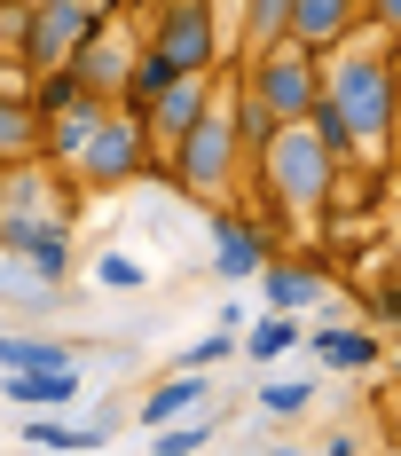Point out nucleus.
Returning <instances> with one entry per match:
<instances>
[{"mask_svg": "<svg viewBox=\"0 0 401 456\" xmlns=\"http://www.w3.org/2000/svg\"><path fill=\"white\" fill-rule=\"evenodd\" d=\"M323 102L355 126V142H386L394 134L401 79H394L386 55H339V71H323Z\"/></svg>", "mask_w": 401, "mask_h": 456, "instance_id": "nucleus-1", "label": "nucleus"}, {"mask_svg": "<svg viewBox=\"0 0 401 456\" xmlns=\"http://www.w3.org/2000/svg\"><path fill=\"white\" fill-rule=\"evenodd\" d=\"M260 182H267L275 205L315 213V205H331V189H339V158L315 142V126H283V134L260 150Z\"/></svg>", "mask_w": 401, "mask_h": 456, "instance_id": "nucleus-2", "label": "nucleus"}, {"mask_svg": "<svg viewBox=\"0 0 401 456\" xmlns=\"http://www.w3.org/2000/svg\"><path fill=\"white\" fill-rule=\"evenodd\" d=\"M110 24V0H32V16H24V40H16V63H32V71H71L79 63V47L94 40Z\"/></svg>", "mask_w": 401, "mask_h": 456, "instance_id": "nucleus-3", "label": "nucleus"}, {"mask_svg": "<svg viewBox=\"0 0 401 456\" xmlns=\"http://www.w3.org/2000/svg\"><path fill=\"white\" fill-rule=\"evenodd\" d=\"M236 166H244V134H236V110H228V87H221V102L174 142V174H181V189H197V197H221V189L236 182Z\"/></svg>", "mask_w": 401, "mask_h": 456, "instance_id": "nucleus-4", "label": "nucleus"}, {"mask_svg": "<svg viewBox=\"0 0 401 456\" xmlns=\"http://www.w3.org/2000/svg\"><path fill=\"white\" fill-rule=\"evenodd\" d=\"M244 87L267 102V118H275V126H307L315 110H323V63H315L307 47L283 40L275 55L252 63V79H244Z\"/></svg>", "mask_w": 401, "mask_h": 456, "instance_id": "nucleus-5", "label": "nucleus"}, {"mask_svg": "<svg viewBox=\"0 0 401 456\" xmlns=\"http://www.w3.org/2000/svg\"><path fill=\"white\" fill-rule=\"evenodd\" d=\"M142 158H150V126L134 118V110H102L94 118V134L79 142V182H94V189H119V182H134L142 174Z\"/></svg>", "mask_w": 401, "mask_h": 456, "instance_id": "nucleus-6", "label": "nucleus"}, {"mask_svg": "<svg viewBox=\"0 0 401 456\" xmlns=\"http://www.w3.org/2000/svg\"><path fill=\"white\" fill-rule=\"evenodd\" d=\"M150 47L189 71V79H205L213 63H221V24H213V0H166L158 8V24H150Z\"/></svg>", "mask_w": 401, "mask_h": 456, "instance_id": "nucleus-7", "label": "nucleus"}, {"mask_svg": "<svg viewBox=\"0 0 401 456\" xmlns=\"http://www.w3.org/2000/svg\"><path fill=\"white\" fill-rule=\"evenodd\" d=\"M142 40H150V32H134V24H119V16H110V24H102L87 47H79V63H71V71L87 79L94 102H102V94H127L134 63H142Z\"/></svg>", "mask_w": 401, "mask_h": 456, "instance_id": "nucleus-8", "label": "nucleus"}, {"mask_svg": "<svg viewBox=\"0 0 401 456\" xmlns=\"http://www.w3.org/2000/svg\"><path fill=\"white\" fill-rule=\"evenodd\" d=\"M0 244H8V252L32 268V283H47V291L71 275V244H63V228L40 221V213H8V221H0Z\"/></svg>", "mask_w": 401, "mask_h": 456, "instance_id": "nucleus-9", "label": "nucleus"}, {"mask_svg": "<svg viewBox=\"0 0 401 456\" xmlns=\"http://www.w3.org/2000/svg\"><path fill=\"white\" fill-rule=\"evenodd\" d=\"M213 102H221V87H213V79H174V87L158 94V110H150L142 126H150V142H166V150H174V142L189 134V126H197Z\"/></svg>", "mask_w": 401, "mask_h": 456, "instance_id": "nucleus-10", "label": "nucleus"}, {"mask_svg": "<svg viewBox=\"0 0 401 456\" xmlns=\"http://www.w3.org/2000/svg\"><path fill=\"white\" fill-rule=\"evenodd\" d=\"M0 402H16L24 417H55L79 402V370H8L0 378Z\"/></svg>", "mask_w": 401, "mask_h": 456, "instance_id": "nucleus-11", "label": "nucleus"}, {"mask_svg": "<svg viewBox=\"0 0 401 456\" xmlns=\"http://www.w3.org/2000/svg\"><path fill=\"white\" fill-rule=\"evenodd\" d=\"M355 16H362V0H299L291 8V47L331 55V47H347V24Z\"/></svg>", "mask_w": 401, "mask_h": 456, "instance_id": "nucleus-12", "label": "nucleus"}, {"mask_svg": "<svg viewBox=\"0 0 401 456\" xmlns=\"http://www.w3.org/2000/svg\"><path fill=\"white\" fill-rule=\"evenodd\" d=\"M205 394H213V386H205V370H174V378H158V394H142V425H150V433H166V425H181V417H197L205 410Z\"/></svg>", "mask_w": 401, "mask_h": 456, "instance_id": "nucleus-13", "label": "nucleus"}, {"mask_svg": "<svg viewBox=\"0 0 401 456\" xmlns=\"http://www.w3.org/2000/svg\"><path fill=\"white\" fill-rule=\"evenodd\" d=\"M213 268L228 275V283H244V275H267V244L252 221H236V213H221L213 221Z\"/></svg>", "mask_w": 401, "mask_h": 456, "instance_id": "nucleus-14", "label": "nucleus"}, {"mask_svg": "<svg viewBox=\"0 0 401 456\" xmlns=\"http://www.w3.org/2000/svg\"><path fill=\"white\" fill-rule=\"evenodd\" d=\"M47 118L24 102V94H0V166H16V158H32V150H47Z\"/></svg>", "mask_w": 401, "mask_h": 456, "instance_id": "nucleus-15", "label": "nucleus"}, {"mask_svg": "<svg viewBox=\"0 0 401 456\" xmlns=\"http://www.w3.org/2000/svg\"><path fill=\"white\" fill-rule=\"evenodd\" d=\"M291 8H299V0H244V55H252V63L291 40Z\"/></svg>", "mask_w": 401, "mask_h": 456, "instance_id": "nucleus-16", "label": "nucleus"}, {"mask_svg": "<svg viewBox=\"0 0 401 456\" xmlns=\"http://www.w3.org/2000/svg\"><path fill=\"white\" fill-rule=\"evenodd\" d=\"M323 291H331V283H323L315 268H267V275H260V299H267V315H299V307H315Z\"/></svg>", "mask_w": 401, "mask_h": 456, "instance_id": "nucleus-17", "label": "nucleus"}, {"mask_svg": "<svg viewBox=\"0 0 401 456\" xmlns=\"http://www.w3.org/2000/svg\"><path fill=\"white\" fill-rule=\"evenodd\" d=\"M0 370H79V354L32 330H0Z\"/></svg>", "mask_w": 401, "mask_h": 456, "instance_id": "nucleus-18", "label": "nucleus"}, {"mask_svg": "<svg viewBox=\"0 0 401 456\" xmlns=\"http://www.w3.org/2000/svg\"><path fill=\"white\" fill-rule=\"evenodd\" d=\"M174 79H189V71H174L158 47L142 40V63H134V79H127V110H134V118H150V110H158V94L174 87Z\"/></svg>", "mask_w": 401, "mask_h": 456, "instance_id": "nucleus-19", "label": "nucleus"}, {"mask_svg": "<svg viewBox=\"0 0 401 456\" xmlns=\"http://www.w3.org/2000/svg\"><path fill=\"white\" fill-rule=\"evenodd\" d=\"M315 354L331 370H370L386 346H378V330H315Z\"/></svg>", "mask_w": 401, "mask_h": 456, "instance_id": "nucleus-20", "label": "nucleus"}, {"mask_svg": "<svg viewBox=\"0 0 401 456\" xmlns=\"http://www.w3.org/2000/svg\"><path fill=\"white\" fill-rule=\"evenodd\" d=\"M228 110H236V134H244V150H267V142L283 134V126L267 118V102H260L252 87H236V94H228Z\"/></svg>", "mask_w": 401, "mask_h": 456, "instance_id": "nucleus-21", "label": "nucleus"}, {"mask_svg": "<svg viewBox=\"0 0 401 456\" xmlns=\"http://www.w3.org/2000/svg\"><path fill=\"white\" fill-rule=\"evenodd\" d=\"M94 94H87V79H79V71H47V87H40V102H32V110H40V118H63V110H87Z\"/></svg>", "mask_w": 401, "mask_h": 456, "instance_id": "nucleus-22", "label": "nucleus"}, {"mask_svg": "<svg viewBox=\"0 0 401 456\" xmlns=\"http://www.w3.org/2000/svg\"><path fill=\"white\" fill-rule=\"evenodd\" d=\"M299 338H307V330H299V322H291V315H267L260 330L244 338V354H252V362H275V354H291Z\"/></svg>", "mask_w": 401, "mask_h": 456, "instance_id": "nucleus-23", "label": "nucleus"}, {"mask_svg": "<svg viewBox=\"0 0 401 456\" xmlns=\"http://www.w3.org/2000/svg\"><path fill=\"white\" fill-rule=\"evenodd\" d=\"M94 118H102V102H87V110H63V118H47V150H55V158H79V142L94 134Z\"/></svg>", "mask_w": 401, "mask_h": 456, "instance_id": "nucleus-24", "label": "nucleus"}, {"mask_svg": "<svg viewBox=\"0 0 401 456\" xmlns=\"http://www.w3.org/2000/svg\"><path fill=\"white\" fill-rule=\"evenodd\" d=\"M252 402H260L267 417H299V410L315 402V386H307V378H267V386L252 394Z\"/></svg>", "mask_w": 401, "mask_h": 456, "instance_id": "nucleus-25", "label": "nucleus"}, {"mask_svg": "<svg viewBox=\"0 0 401 456\" xmlns=\"http://www.w3.org/2000/svg\"><path fill=\"white\" fill-rule=\"evenodd\" d=\"M307 126H315V142H323V150H331V158H347V150H355V126H347V118H339V110H331V102H323V110H315Z\"/></svg>", "mask_w": 401, "mask_h": 456, "instance_id": "nucleus-26", "label": "nucleus"}, {"mask_svg": "<svg viewBox=\"0 0 401 456\" xmlns=\"http://www.w3.org/2000/svg\"><path fill=\"white\" fill-rule=\"evenodd\" d=\"M205 433H213L205 417H197V425H166V433H158V449H150V456H197V449H205Z\"/></svg>", "mask_w": 401, "mask_h": 456, "instance_id": "nucleus-27", "label": "nucleus"}, {"mask_svg": "<svg viewBox=\"0 0 401 456\" xmlns=\"http://www.w3.org/2000/svg\"><path fill=\"white\" fill-rule=\"evenodd\" d=\"M228 354H236V330H213V338L189 346V362H181V370H213V362H228Z\"/></svg>", "mask_w": 401, "mask_h": 456, "instance_id": "nucleus-28", "label": "nucleus"}, {"mask_svg": "<svg viewBox=\"0 0 401 456\" xmlns=\"http://www.w3.org/2000/svg\"><path fill=\"white\" fill-rule=\"evenodd\" d=\"M94 275H102L110 291H142V268H134L127 252H102V260H94Z\"/></svg>", "mask_w": 401, "mask_h": 456, "instance_id": "nucleus-29", "label": "nucleus"}, {"mask_svg": "<svg viewBox=\"0 0 401 456\" xmlns=\"http://www.w3.org/2000/svg\"><path fill=\"white\" fill-rule=\"evenodd\" d=\"M362 16H370V24H386V32H401V0H362Z\"/></svg>", "mask_w": 401, "mask_h": 456, "instance_id": "nucleus-30", "label": "nucleus"}, {"mask_svg": "<svg viewBox=\"0 0 401 456\" xmlns=\"http://www.w3.org/2000/svg\"><path fill=\"white\" fill-rule=\"evenodd\" d=\"M323 456H362V449H355V433H339V441H331Z\"/></svg>", "mask_w": 401, "mask_h": 456, "instance_id": "nucleus-31", "label": "nucleus"}, {"mask_svg": "<svg viewBox=\"0 0 401 456\" xmlns=\"http://www.w3.org/2000/svg\"><path fill=\"white\" fill-rule=\"evenodd\" d=\"M150 8H166V0H150Z\"/></svg>", "mask_w": 401, "mask_h": 456, "instance_id": "nucleus-32", "label": "nucleus"}, {"mask_svg": "<svg viewBox=\"0 0 401 456\" xmlns=\"http://www.w3.org/2000/svg\"><path fill=\"white\" fill-rule=\"evenodd\" d=\"M394 370H401V354H394Z\"/></svg>", "mask_w": 401, "mask_h": 456, "instance_id": "nucleus-33", "label": "nucleus"}]
</instances>
